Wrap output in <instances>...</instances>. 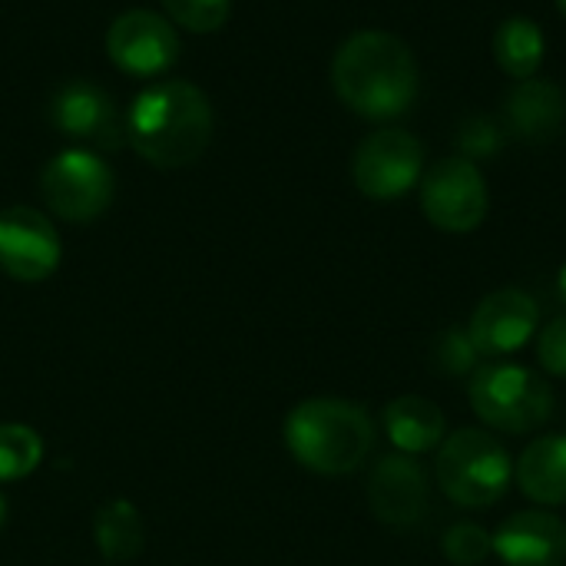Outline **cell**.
I'll use <instances>...</instances> for the list:
<instances>
[{"label": "cell", "instance_id": "obj_1", "mask_svg": "<svg viewBox=\"0 0 566 566\" xmlns=\"http://www.w3.org/2000/svg\"><path fill=\"white\" fill-rule=\"evenodd\" d=\"M338 99L365 119H395L415 106L418 60L411 46L385 30L348 36L332 60Z\"/></svg>", "mask_w": 566, "mask_h": 566}, {"label": "cell", "instance_id": "obj_2", "mask_svg": "<svg viewBox=\"0 0 566 566\" xmlns=\"http://www.w3.org/2000/svg\"><path fill=\"white\" fill-rule=\"evenodd\" d=\"M126 133L146 163L179 169L212 143V106L196 83L163 80L133 99Z\"/></svg>", "mask_w": 566, "mask_h": 566}, {"label": "cell", "instance_id": "obj_3", "mask_svg": "<svg viewBox=\"0 0 566 566\" xmlns=\"http://www.w3.org/2000/svg\"><path fill=\"white\" fill-rule=\"evenodd\" d=\"M285 448L302 468L342 478L368 461L375 448V421L355 401L308 398L285 418Z\"/></svg>", "mask_w": 566, "mask_h": 566}, {"label": "cell", "instance_id": "obj_4", "mask_svg": "<svg viewBox=\"0 0 566 566\" xmlns=\"http://www.w3.org/2000/svg\"><path fill=\"white\" fill-rule=\"evenodd\" d=\"M434 474L448 501L468 511H481L511 491L514 458L491 431L461 428L441 441Z\"/></svg>", "mask_w": 566, "mask_h": 566}, {"label": "cell", "instance_id": "obj_5", "mask_svg": "<svg viewBox=\"0 0 566 566\" xmlns=\"http://www.w3.org/2000/svg\"><path fill=\"white\" fill-rule=\"evenodd\" d=\"M471 411L501 434H531L554 415V388L524 365H484L468 381Z\"/></svg>", "mask_w": 566, "mask_h": 566}, {"label": "cell", "instance_id": "obj_6", "mask_svg": "<svg viewBox=\"0 0 566 566\" xmlns=\"http://www.w3.org/2000/svg\"><path fill=\"white\" fill-rule=\"evenodd\" d=\"M421 209L441 232H474L491 209L484 172L468 156H448L434 163L421 179Z\"/></svg>", "mask_w": 566, "mask_h": 566}, {"label": "cell", "instance_id": "obj_7", "mask_svg": "<svg viewBox=\"0 0 566 566\" xmlns=\"http://www.w3.org/2000/svg\"><path fill=\"white\" fill-rule=\"evenodd\" d=\"M43 202L66 222H90L113 202V169L90 149H66L43 166Z\"/></svg>", "mask_w": 566, "mask_h": 566}, {"label": "cell", "instance_id": "obj_8", "mask_svg": "<svg viewBox=\"0 0 566 566\" xmlns=\"http://www.w3.org/2000/svg\"><path fill=\"white\" fill-rule=\"evenodd\" d=\"M424 146L408 129H378L361 139L352 159V179L368 199H401L421 182Z\"/></svg>", "mask_w": 566, "mask_h": 566}, {"label": "cell", "instance_id": "obj_9", "mask_svg": "<svg viewBox=\"0 0 566 566\" xmlns=\"http://www.w3.org/2000/svg\"><path fill=\"white\" fill-rule=\"evenodd\" d=\"M106 53L116 70L149 80L179 60V33L153 10H126L106 30Z\"/></svg>", "mask_w": 566, "mask_h": 566}, {"label": "cell", "instance_id": "obj_10", "mask_svg": "<svg viewBox=\"0 0 566 566\" xmlns=\"http://www.w3.org/2000/svg\"><path fill=\"white\" fill-rule=\"evenodd\" d=\"M60 265V235L53 222L30 209L10 206L0 212V269L17 282H43Z\"/></svg>", "mask_w": 566, "mask_h": 566}, {"label": "cell", "instance_id": "obj_11", "mask_svg": "<svg viewBox=\"0 0 566 566\" xmlns=\"http://www.w3.org/2000/svg\"><path fill=\"white\" fill-rule=\"evenodd\" d=\"M541 328V308L537 302L521 289H497L481 298V305L471 315L468 335L478 348V355L497 361L514 352H521L534 332Z\"/></svg>", "mask_w": 566, "mask_h": 566}, {"label": "cell", "instance_id": "obj_12", "mask_svg": "<svg viewBox=\"0 0 566 566\" xmlns=\"http://www.w3.org/2000/svg\"><path fill=\"white\" fill-rule=\"evenodd\" d=\"M371 514L388 527H415L424 521L431 504V481L421 461L411 454H388L368 474Z\"/></svg>", "mask_w": 566, "mask_h": 566}, {"label": "cell", "instance_id": "obj_13", "mask_svg": "<svg viewBox=\"0 0 566 566\" xmlns=\"http://www.w3.org/2000/svg\"><path fill=\"white\" fill-rule=\"evenodd\" d=\"M494 554L504 566H564L566 521L551 511H517L494 534Z\"/></svg>", "mask_w": 566, "mask_h": 566}, {"label": "cell", "instance_id": "obj_14", "mask_svg": "<svg viewBox=\"0 0 566 566\" xmlns=\"http://www.w3.org/2000/svg\"><path fill=\"white\" fill-rule=\"evenodd\" d=\"M53 126L80 143L93 146H119V116L109 93L90 80L63 83L50 99Z\"/></svg>", "mask_w": 566, "mask_h": 566}, {"label": "cell", "instance_id": "obj_15", "mask_svg": "<svg viewBox=\"0 0 566 566\" xmlns=\"http://www.w3.org/2000/svg\"><path fill=\"white\" fill-rule=\"evenodd\" d=\"M504 113H507V126L517 136L541 143V139H551L560 133L566 119V96L557 83L531 76L511 90Z\"/></svg>", "mask_w": 566, "mask_h": 566}, {"label": "cell", "instance_id": "obj_16", "mask_svg": "<svg viewBox=\"0 0 566 566\" xmlns=\"http://www.w3.org/2000/svg\"><path fill=\"white\" fill-rule=\"evenodd\" d=\"M517 488L541 507L566 504V434H544L531 441L514 468Z\"/></svg>", "mask_w": 566, "mask_h": 566}, {"label": "cell", "instance_id": "obj_17", "mask_svg": "<svg viewBox=\"0 0 566 566\" xmlns=\"http://www.w3.org/2000/svg\"><path fill=\"white\" fill-rule=\"evenodd\" d=\"M385 431L388 441L401 454H428L438 451L444 434V415L431 398L421 395H401L385 408Z\"/></svg>", "mask_w": 566, "mask_h": 566}, {"label": "cell", "instance_id": "obj_18", "mask_svg": "<svg viewBox=\"0 0 566 566\" xmlns=\"http://www.w3.org/2000/svg\"><path fill=\"white\" fill-rule=\"evenodd\" d=\"M544 50H547L544 30L531 17H507L494 30V60L517 83L537 76L544 63Z\"/></svg>", "mask_w": 566, "mask_h": 566}, {"label": "cell", "instance_id": "obj_19", "mask_svg": "<svg viewBox=\"0 0 566 566\" xmlns=\"http://www.w3.org/2000/svg\"><path fill=\"white\" fill-rule=\"evenodd\" d=\"M93 534L106 560H129L143 551V521L129 501H113L99 507Z\"/></svg>", "mask_w": 566, "mask_h": 566}, {"label": "cell", "instance_id": "obj_20", "mask_svg": "<svg viewBox=\"0 0 566 566\" xmlns=\"http://www.w3.org/2000/svg\"><path fill=\"white\" fill-rule=\"evenodd\" d=\"M43 441L27 424H0V481H20L36 471Z\"/></svg>", "mask_w": 566, "mask_h": 566}, {"label": "cell", "instance_id": "obj_21", "mask_svg": "<svg viewBox=\"0 0 566 566\" xmlns=\"http://www.w3.org/2000/svg\"><path fill=\"white\" fill-rule=\"evenodd\" d=\"M441 551L454 566H481L494 554V541L481 524L461 521L454 527L444 531L441 537Z\"/></svg>", "mask_w": 566, "mask_h": 566}, {"label": "cell", "instance_id": "obj_22", "mask_svg": "<svg viewBox=\"0 0 566 566\" xmlns=\"http://www.w3.org/2000/svg\"><path fill=\"white\" fill-rule=\"evenodd\" d=\"M163 7L172 23L192 33H212L232 13V0H163Z\"/></svg>", "mask_w": 566, "mask_h": 566}, {"label": "cell", "instance_id": "obj_23", "mask_svg": "<svg viewBox=\"0 0 566 566\" xmlns=\"http://www.w3.org/2000/svg\"><path fill=\"white\" fill-rule=\"evenodd\" d=\"M478 348H474V342H471V335L464 332V328H448V332H441L438 335V342H434V365L444 371V375H451V378H464V375H474L478 371Z\"/></svg>", "mask_w": 566, "mask_h": 566}, {"label": "cell", "instance_id": "obj_24", "mask_svg": "<svg viewBox=\"0 0 566 566\" xmlns=\"http://www.w3.org/2000/svg\"><path fill=\"white\" fill-rule=\"evenodd\" d=\"M537 361L547 375L566 378V315L551 318L537 338Z\"/></svg>", "mask_w": 566, "mask_h": 566}, {"label": "cell", "instance_id": "obj_25", "mask_svg": "<svg viewBox=\"0 0 566 566\" xmlns=\"http://www.w3.org/2000/svg\"><path fill=\"white\" fill-rule=\"evenodd\" d=\"M557 289H560V298L566 302V265L560 269V279H557Z\"/></svg>", "mask_w": 566, "mask_h": 566}, {"label": "cell", "instance_id": "obj_26", "mask_svg": "<svg viewBox=\"0 0 566 566\" xmlns=\"http://www.w3.org/2000/svg\"><path fill=\"white\" fill-rule=\"evenodd\" d=\"M3 517H7V501H3V494H0V524H3Z\"/></svg>", "mask_w": 566, "mask_h": 566}, {"label": "cell", "instance_id": "obj_27", "mask_svg": "<svg viewBox=\"0 0 566 566\" xmlns=\"http://www.w3.org/2000/svg\"><path fill=\"white\" fill-rule=\"evenodd\" d=\"M557 7H560V13L566 17V0H557Z\"/></svg>", "mask_w": 566, "mask_h": 566}]
</instances>
